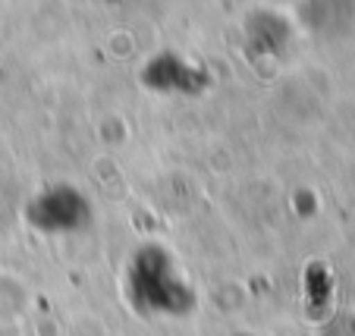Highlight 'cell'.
<instances>
[{
  "label": "cell",
  "mask_w": 355,
  "mask_h": 336,
  "mask_svg": "<svg viewBox=\"0 0 355 336\" xmlns=\"http://www.w3.org/2000/svg\"><path fill=\"white\" fill-rule=\"evenodd\" d=\"M132 283V296L148 311H161V315H182L192 305V290L176 276L173 261L164 251L148 249L139 251L129 270Z\"/></svg>",
  "instance_id": "cell-1"
},
{
  "label": "cell",
  "mask_w": 355,
  "mask_h": 336,
  "mask_svg": "<svg viewBox=\"0 0 355 336\" xmlns=\"http://www.w3.org/2000/svg\"><path fill=\"white\" fill-rule=\"evenodd\" d=\"M41 229H76L88 220V204L76 188H47L28 208Z\"/></svg>",
  "instance_id": "cell-2"
}]
</instances>
